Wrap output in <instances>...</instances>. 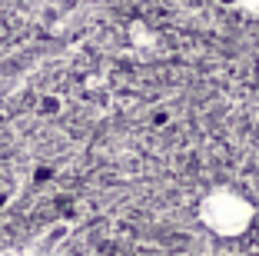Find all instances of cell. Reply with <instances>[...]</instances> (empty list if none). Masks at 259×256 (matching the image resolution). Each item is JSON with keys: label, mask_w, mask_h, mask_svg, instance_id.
Returning a JSON list of instances; mask_svg holds the SVG:
<instances>
[{"label": "cell", "mask_w": 259, "mask_h": 256, "mask_svg": "<svg viewBox=\"0 0 259 256\" xmlns=\"http://www.w3.org/2000/svg\"><path fill=\"white\" fill-rule=\"evenodd\" d=\"M199 220L220 236H236L252 223V203L233 190H213L199 203Z\"/></svg>", "instance_id": "1"}]
</instances>
